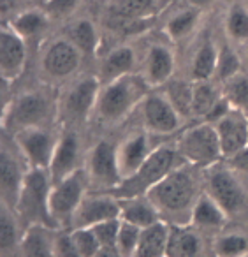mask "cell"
Listing matches in <instances>:
<instances>
[{
  "label": "cell",
  "mask_w": 248,
  "mask_h": 257,
  "mask_svg": "<svg viewBox=\"0 0 248 257\" xmlns=\"http://www.w3.org/2000/svg\"><path fill=\"white\" fill-rule=\"evenodd\" d=\"M197 169L199 168L185 164L169 173L162 182L148 190L146 197L159 210L162 220H171L169 224H183L185 215L190 220L192 208L202 194L199 192V183L202 180H199Z\"/></svg>",
  "instance_id": "1"
},
{
  "label": "cell",
  "mask_w": 248,
  "mask_h": 257,
  "mask_svg": "<svg viewBox=\"0 0 248 257\" xmlns=\"http://www.w3.org/2000/svg\"><path fill=\"white\" fill-rule=\"evenodd\" d=\"M150 90L152 88L148 86V83L138 72L104 83L100 86L93 114L102 123H120L136 107L141 106L143 99L148 95Z\"/></svg>",
  "instance_id": "2"
},
{
  "label": "cell",
  "mask_w": 248,
  "mask_h": 257,
  "mask_svg": "<svg viewBox=\"0 0 248 257\" xmlns=\"http://www.w3.org/2000/svg\"><path fill=\"white\" fill-rule=\"evenodd\" d=\"M187 162L178 152L176 145H160L150 154V157L145 161V164L131 176L123 180L116 189L113 190L114 197L118 199H129V197L146 196L152 187H155L159 182H162L169 173L181 168Z\"/></svg>",
  "instance_id": "3"
},
{
  "label": "cell",
  "mask_w": 248,
  "mask_h": 257,
  "mask_svg": "<svg viewBox=\"0 0 248 257\" xmlns=\"http://www.w3.org/2000/svg\"><path fill=\"white\" fill-rule=\"evenodd\" d=\"M53 182L48 169H30L25 176L18 203L13 211L18 217L20 224L25 227L44 225V227L57 229L50 211V192Z\"/></svg>",
  "instance_id": "4"
},
{
  "label": "cell",
  "mask_w": 248,
  "mask_h": 257,
  "mask_svg": "<svg viewBox=\"0 0 248 257\" xmlns=\"http://www.w3.org/2000/svg\"><path fill=\"white\" fill-rule=\"evenodd\" d=\"M176 148L187 164L199 169L211 168L223 159L218 134L211 121H199L181 133Z\"/></svg>",
  "instance_id": "5"
},
{
  "label": "cell",
  "mask_w": 248,
  "mask_h": 257,
  "mask_svg": "<svg viewBox=\"0 0 248 257\" xmlns=\"http://www.w3.org/2000/svg\"><path fill=\"white\" fill-rule=\"evenodd\" d=\"M50 116V102L41 92H27L4 104L2 127L6 133H16L29 127H43Z\"/></svg>",
  "instance_id": "6"
},
{
  "label": "cell",
  "mask_w": 248,
  "mask_h": 257,
  "mask_svg": "<svg viewBox=\"0 0 248 257\" xmlns=\"http://www.w3.org/2000/svg\"><path fill=\"white\" fill-rule=\"evenodd\" d=\"M86 194V175L78 169L67 178L53 183L50 192V211L57 227H71L72 217Z\"/></svg>",
  "instance_id": "7"
},
{
  "label": "cell",
  "mask_w": 248,
  "mask_h": 257,
  "mask_svg": "<svg viewBox=\"0 0 248 257\" xmlns=\"http://www.w3.org/2000/svg\"><path fill=\"white\" fill-rule=\"evenodd\" d=\"M85 175L92 192H113L121 183L116 147L106 140L99 141L86 157Z\"/></svg>",
  "instance_id": "8"
},
{
  "label": "cell",
  "mask_w": 248,
  "mask_h": 257,
  "mask_svg": "<svg viewBox=\"0 0 248 257\" xmlns=\"http://www.w3.org/2000/svg\"><path fill=\"white\" fill-rule=\"evenodd\" d=\"M202 183H204V192L209 194L227 215L236 213L243 208L246 196L230 166H222L218 162L211 168H206Z\"/></svg>",
  "instance_id": "9"
},
{
  "label": "cell",
  "mask_w": 248,
  "mask_h": 257,
  "mask_svg": "<svg viewBox=\"0 0 248 257\" xmlns=\"http://www.w3.org/2000/svg\"><path fill=\"white\" fill-rule=\"evenodd\" d=\"M18 152L22 154L27 168L30 169H50L53 161L55 148L58 140L44 127L23 128L13 136Z\"/></svg>",
  "instance_id": "10"
},
{
  "label": "cell",
  "mask_w": 248,
  "mask_h": 257,
  "mask_svg": "<svg viewBox=\"0 0 248 257\" xmlns=\"http://www.w3.org/2000/svg\"><path fill=\"white\" fill-rule=\"evenodd\" d=\"M100 86L102 83L95 76H86V78L76 81L62 97L60 113L64 120L71 121V123L88 120L90 114H93L95 111Z\"/></svg>",
  "instance_id": "11"
},
{
  "label": "cell",
  "mask_w": 248,
  "mask_h": 257,
  "mask_svg": "<svg viewBox=\"0 0 248 257\" xmlns=\"http://www.w3.org/2000/svg\"><path fill=\"white\" fill-rule=\"evenodd\" d=\"M143 125L148 133L166 136L176 133L181 125V114L164 92H152L141 102Z\"/></svg>",
  "instance_id": "12"
},
{
  "label": "cell",
  "mask_w": 248,
  "mask_h": 257,
  "mask_svg": "<svg viewBox=\"0 0 248 257\" xmlns=\"http://www.w3.org/2000/svg\"><path fill=\"white\" fill-rule=\"evenodd\" d=\"M162 8V0H111L109 18L123 32H139Z\"/></svg>",
  "instance_id": "13"
},
{
  "label": "cell",
  "mask_w": 248,
  "mask_h": 257,
  "mask_svg": "<svg viewBox=\"0 0 248 257\" xmlns=\"http://www.w3.org/2000/svg\"><path fill=\"white\" fill-rule=\"evenodd\" d=\"M81 51L67 39H55L44 50L41 57V69L53 81L67 79L74 74L81 65Z\"/></svg>",
  "instance_id": "14"
},
{
  "label": "cell",
  "mask_w": 248,
  "mask_h": 257,
  "mask_svg": "<svg viewBox=\"0 0 248 257\" xmlns=\"http://www.w3.org/2000/svg\"><path fill=\"white\" fill-rule=\"evenodd\" d=\"M218 134L223 159H232L248 147V114L230 106L220 118L213 121Z\"/></svg>",
  "instance_id": "15"
},
{
  "label": "cell",
  "mask_w": 248,
  "mask_h": 257,
  "mask_svg": "<svg viewBox=\"0 0 248 257\" xmlns=\"http://www.w3.org/2000/svg\"><path fill=\"white\" fill-rule=\"evenodd\" d=\"M121 206L120 199L109 192H90L85 194L81 204L76 210L71 222V229L76 227H93L100 222L120 218Z\"/></svg>",
  "instance_id": "16"
},
{
  "label": "cell",
  "mask_w": 248,
  "mask_h": 257,
  "mask_svg": "<svg viewBox=\"0 0 248 257\" xmlns=\"http://www.w3.org/2000/svg\"><path fill=\"white\" fill-rule=\"evenodd\" d=\"M27 65V41L4 23L0 32V74L2 81L13 83L23 74Z\"/></svg>",
  "instance_id": "17"
},
{
  "label": "cell",
  "mask_w": 248,
  "mask_h": 257,
  "mask_svg": "<svg viewBox=\"0 0 248 257\" xmlns=\"http://www.w3.org/2000/svg\"><path fill=\"white\" fill-rule=\"evenodd\" d=\"M27 173L29 169L27 171L23 169L18 157L6 145H2V150H0V194H2V203L8 204L11 210L16 208Z\"/></svg>",
  "instance_id": "18"
},
{
  "label": "cell",
  "mask_w": 248,
  "mask_h": 257,
  "mask_svg": "<svg viewBox=\"0 0 248 257\" xmlns=\"http://www.w3.org/2000/svg\"><path fill=\"white\" fill-rule=\"evenodd\" d=\"M155 150L150 145V138L145 133H136L132 136H129L127 140H123V143H120L116 147V161H118V169H120L121 182L127 178H131L143 164L150 157V154Z\"/></svg>",
  "instance_id": "19"
},
{
  "label": "cell",
  "mask_w": 248,
  "mask_h": 257,
  "mask_svg": "<svg viewBox=\"0 0 248 257\" xmlns=\"http://www.w3.org/2000/svg\"><path fill=\"white\" fill-rule=\"evenodd\" d=\"M79 169V141L74 131H67L58 138L57 148H55L53 161L48 169L50 178L53 183L67 178L74 171Z\"/></svg>",
  "instance_id": "20"
},
{
  "label": "cell",
  "mask_w": 248,
  "mask_h": 257,
  "mask_svg": "<svg viewBox=\"0 0 248 257\" xmlns=\"http://www.w3.org/2000/svg\"><path fill=\"white\" fill-rule=\"evenodd\" d=\"M174 72V53L169 46L162 43L153 44L148 50L143 64V78L148 83L150 88H159L171 81Z\"/></svg>",
  "instance_id": "21"
},
{
  "label": "cell",
  "mask_w": 248,
  "mask_h": 257,
  "mask_svg": "<svg viewBox=\"0 0 248 257\" xmlns=\"http://www.w3.org/2000/svg\"><path fill=\"white\" fill-rule=\"evenodd\" d=\"M202 238L199 229L190 224H169L166 255L164 257H201Z\"/></svg>",
  "instance_id": "22"
},
{
  "label": "cell",
  "mask_w": 248,
  "mask_h": 257,
  "mask_svg": "<svg viewBox=\"0 0 248 257\" xmlns=\"http://www.w3.org/2000/svg\"><path fill=\"white\" fill-rule=\"evenodd\" d=\"M138 67V55H136L134 48L129 44H121L116 46L100 60L99 76L100 83H109L113 79H118L121 76H127L136 72Z\"/></svg>",
  "instance_id": "23"
},
{
  "label": "cell",
  "mask_w": 248,
  "mask_h": 257,
  "mask_svg": "<svg viewBox=\"0 0 248 257\" xmlns=\"http://www.w3.org/2000/svg\"><path fill=\"white\" fill-rule=\"evenodd\" d=\"M227 222V213L223 208L213 199L209 194L202 192L192 208L188 224L194 225L199 231H209V229H220Z\"/></svg>",
  "instance_id": "24"
},
{
  "label": "cell",
  "mask_w": 248,
  "mask_h": 257,
  "mask_svg": "<svg viewBox=\"0 0 248 257\" xmlns=\"http://www.w3.org/2000/svg\"><path fill=\"white\" fill-rule=\"evenodd\" d=\"M120 206H121V213H120L121 220L138 225L141 229L150 227V225L162 220L159 210L153 206V203L146 196L120 199Z\"/></svg>",
  "instance_id": "25"
},
{
  "label": "cell",
  "mask_w": 248,
  "mask_h": 257,
  "mask_svg": "<svg viewBox=\"0 0 248 257\" xmlns=\"http://www.w3.org/2000/svg\"><path fill=\"white\" fill-rule=\"evenodd\" d=\"M53 229L44 225H32L25 229L20 248L22 257H55V236H51Z\"/></svg>",
  "instance_id": "26"
},
{
  "label": "cell",
  "mask_w": 248,
  "mask_h": 257,
  "mask_svg": "<svg viewBox=\"0 0 248 257\" xmlns=\"http://www.w3.org/2000/svg\"><path fill=\"white\" fill-rule=\"evenodd\" d=\"M167 238H169V222L159 220L157 224L145 227L141 231L139 245L132 257H164Z\"/></svg>",
  "instance_id": "27"
},
{
  "label": "cell",
  "mask_w": 248,
  "mask_h": 257,
  "mask_svg": "<svg viewBox=\"0 0 248 257\" xmlns=\"http://www.w3.org/2000/svg\"><path fill=\"white\" fill-rule=\"evenodd\" d=\"M50 20L51 18L44 9L30 8L25 11H20L15 18L9 20L8 25H11L25 41H34L43 36V32L50 25Z\"/></svg>",
  "instance_id": "28"
},
{
  "label": "cell",
  "mask_w": 248,
  "mask_h": 257,
  "mask_svg": "<svg viewBox=\"0 0 248 257\" xmlns=\"http://www.w3.org/2000/svg\"><path fill=\"white\" fill-rule=\"evenodd\" d=\"M67 39L81 51L85 57H95L99 51L100 37L97 27L88 18H79L67 27Z\"/></svg>",
  "instance_id": "29"
},
{
  "label": "cell",
  "mask_w": 248,
  "mask_h": 257,
  "mask_svg": "<svg viewBox=\"0 0 248 257\" xmlns=\"http://www.w3.org/2000/svg\"><path fill=\"white\" fill-rule=\"evenodd\" d=\"M218 46L211 39L202 41L192 60V79L194 81H209L216 72Z\"/></svg>",
  "instance_id": "30"
},
{
  "label": "cell",
  "mask_w": 248,
  "mask_h": 257,
  "mask_svg": "<svg viewBox=\"0 0 248 257\" xmlns=\"http://www.w3.org/2000/svg\"><path fill=\"white\" fill-rule=\"evenodd\" d=\"M223 93L216 90L209 81H194V95H192V116L208 118L209 113L222 100Z\"/></svg>",
  "instance_id": "31"
},
{
  "label": "cell",
  "mask_w": 248,
  "mask_h": 257,
  "mask_svg": "<svg viewBox=\"0 0 248 257\" xmlns=\"http://www.w3.org/2000/svg\"><path fill=\"white\" fill-rule=\"evenodd\" d=\"M199 18H201V9L188 8L185 11L176 13L174 16H171L169 22L166 23V34L171 41H180L185 39L187 36H190L194 32V29L197 27Z\"/></svg>",
  "instance_id": "32"
},
{
  "label": "cell",
  "mask_w": 248,
  "mask_h": 257,
  "mask_svg": "<svg viewBox=\"0 0 248 257\" xmlns=\"http://www.w3.org/2000/svg\"><path fill=\"white\" fill-rule=\"evenodd\" d=\"M215 257H241L248 253V236L241 232H223L213 241Z\"/></svg>",
  "instance_id": "33"
},
{
  "label": "cell",
  "mask_w": 248,
  "mask_h": 257,
  "mask_svg": "<svg viewBox=\"0 0 248 257\" xmlns=\"http://www.w3.org/2000/svg\"><path fill=\"white\" fill-rule=\"evenodd\" d=\"M222 85H223L222 93L229 100L230 106L236 107V109L244 111L248 114V74H244L241 71L234 78L222 83Z\"/></svg>",
  "instance_id": "34"
},
{
  "label": "cell",
  "mask_w": 248,
  "mask_h": 257,
  "mask_svg": "<svg viewBox=\"0 0 248 257\" xmlns=\"http://www.w3.org/2000/svg\"><path fill=\"white\" fill-rule=\"evenodd\" d=\"M225 30L236 43H248V8L243 4H234L227 13Z\"/></svg>",
  "instance_id": "35"
},
{
  "label": "cell",
  "mask_w": 248,
  "mask_h": 257,
  "mask_svg": "<svg viewBox=\"0 0 248 257\" xmlns=\"http://www.w3.org/2000/svg\"><path fill=\"white\" fill-rule=\"evenodd\" d=\"M164 86L166 88V95L174 104L180 114H192V95H194V81H167Z\"/></svg>",
  "instance_id": "36"
},
{
  "label": "cell",
  "mask_w": 248,
  "mask_h": 257,
  "mask_svg": "<svg viewBox=\"0 0 248 257\" xmlns=\"http://www.w3.org/2000/svg\"><path fill=\"white\" fill-rule=\"evenodd\" d=\"M18 224L20 220L15 211L8 204L2 203V208H0V246L4 252H8L18 241V227H16Z\"/></svg>",
  "instance_id": "37"
},
{
  "label": "cell",
  "mask_w": 248,
  "mask_h": 257,
  "mask_svg": "<svg viewBox=\"0 0 248 257\" xmlns=\"http://www.w3.org/2000/svg\"><path fill=\"white\" fill-rule=\"evenodd\" d=\"M241 72V62L237 53L230 46H220L218 48V60H216V79L220 83H225L227 79L234 78V76Z\"/></svg>",
  "instance_id": "38"
},
{
  "label": "cell",
  "mask_w": 248,
  "mask_h": 257,
  "mask_svg": "<svg viewBox=\"0 0 248 257\" xmlns=\"http://www.w3.org/2000/svg\"><path fill=\"white\" fill-rule=\"evenodd\" d=\"M69 234H71V239H72V243H74L76 250H78L83 257H93L100 250V243H99V239H97L92 227L71 229Z\"/></svg>",
  "instance_id": "39"
},
{
  "label": "cell",
  "mask_w": 248,
  "mask_h": 257,
  "mask_svg": "<svg viewBox=\"0 0 248 257\" xmlns=\"http://www.w3.org/2000/svg\"><path fill=\"white\" fill-rule=\"evenodd\" d=\"M141 227L134 224H129V222L121 220L120 225V232H118V239H116V248L118 252L123 257H132L139 245V238H141Z\"/></svg>",
  "instance_id": "40"
},
{
  "label": "cell",
  "mask_w": 248,
  "mask_h": 257,
  "mask_svg": "<svg viewBox=\"0 0 248 257\" xmlns=\"http://www.w3.org/2000/svg\"><path fill=\"white\" fill-rule=\"evenodd\" d=\"M83 0H48L43 9L53 20H67L79 9Z\"/></svg>",
  "instance_id": "41"
},
{
  "label": "cell",
  "mask_w": 248,
  "mask_h": 257,
  "mask_svg": "<svg viewBox=\"0 0 248 257\" xmlns=\"http://www.w3.org/2000/svg\"><path fill=\"white\" fill-rule=\"evenodd\" d=\"M121 218H111V220L100 222V224L93 225V232H95L97 239H99L100 246H114L118 239V232H120Z\"/></svg>",
  "instance_id": "42"
},
{
  "label": "cell",
  "mask_w": 248,
  "mask_h": 257,
  "mask_svg": "<svg viewBox=\"0 0 248 257\" xmlns=\"http://www.w3.org/2000/svg\"><path fill=\"white\" fill-rule=\"evenodd\" d=\"M55 257H83L76 250L69 232H60L55 236Z\"/></svg>",
  "instance_id": "43"
},
{
  "label": "cell",
  "mask_w": 248,
  "mask_h": 257,
  "mask_svg": "<svg viewBox=\"0 0 248 257\" xmlns=\"http://www.w3.org/2000/svg\"><path fill=\"white\" fill-rule=\"evenodd\" d=\"M23 4V0H0V13H2V18L4 23H8L11 18H15L18 15V8Z\"/></svg>",
  "instance_id": "44"
},
{
  "label": "cell",
  "mask_w": 248,
  "mask_h": 257,
  "mask_svg": "<svg viewBox=\"0 0 248 257\" xmlns=\"http://www.w3.org/2000/svg\"><path fill=\"white\" fill-rule=\"evenodd\" d=\"M229 166L232 169H237V171L248 173V147L237 155H234L232 159H229Z\"/></svg>",
  "instance_id": "45"
},
{
  "label": "cell",
  "mask_w": 248,
  "mask_h": 257,
  "mask_svg": "<svg viewBox=\"0 0 248 257\" xmlns=\"http://www.w3.org/2000/svg\"><path fill=\"white\" fill-rule=\"evenodd\" d=\"M93 257H123L116 246H100V250Z\"/></svg>",
  "instance_id": "46"
},
{
  "label": "cell",
  "mask_w": 248,
  "mask_h": 257,
  "mask_svg": "<svg viewBox=\"0 0 248 257\" xmlns=\"http://www.w3.org/2000/svg\"><path fill=\"white\" fill-rule=\"evenodd\" d=\"M188 4H190V8H195V9H204L208 4H211V0H188Z\"/></svg>",
  "instance_id": "47"
},
{
  "label": "cell",
  "mask_w": 248,
  "mask_h": 257,
  "mask_svg": "<svg viewBox=\"0 0 248 257\" xmlns=\"http://www.w3.org/2000/svg\"><path fill=\"white\" fill-rule=\"evenodd\" d=\"M97 2H107V4H109L111 0H97Z\"/></svg>",
  "instance_id": "48"
},
{
  "label": "cell",
  "mask_w": 248,
  "mask_h": 257,
  "mask_svg": "<svg viewBox=\"0 0 248 257\" xmlns=\"http://www.w3.org/2000/svg\"><path fill=\"white\" fill-rule=\"evenodd\" d=\"M244 55H246V62H248V43H246V53Z\"/></svg>",
  "instance_id": "49"
},
{
  "label": "cell",
  "mask_w": 248,
  "mask_h": 257,
  "mask_svg": "<svg viewBox=\"0 0 248 257\" xmlns=\"http://www.w3.org/2000/svg\"><path fill=\"white\" fill-rule=\"evenodd\" d=\"M41 2H43V6H44V4H46V2H48V0H41Z\"/></svg>",
  "instance_id": "50"
},
{
  "label": "cell",
  "mask_w": 248,
  "mask_h": 257,
  "mask_svg": "<svg viewBox=\"0 0 248 257\" xmlns=\"http://www.w3.org/2000/svg\"><path fill=\"white\" fill-rule=\"evenodd\" d=\"M241 257H248V253H244V255H241Z\"/></svg>",
  "instance_id": "51"
}]
</instances>
